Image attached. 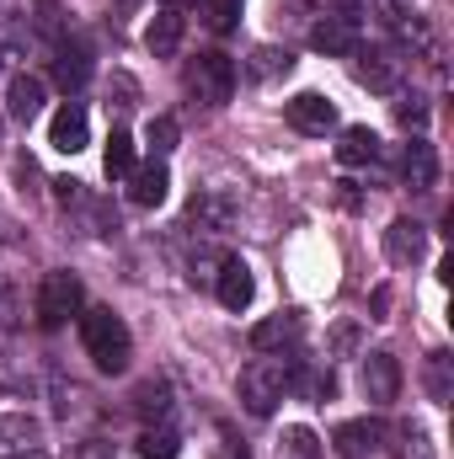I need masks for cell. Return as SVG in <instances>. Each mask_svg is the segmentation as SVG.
Wrapping results in <instances>:
<instances>
[{
	"label": "cell",
	"instance_id": "6da1fadb",
	"mask_svg": "<svg viewBox=\"0 0 454 459\" xmlns=\"http://www.w3.org/2000/svg\"><path fill=\"white\" fill-rule=\"evenodd\" d=\"M81 342H86V358H92L102 374H123L128 358H134V337H128L123 316L108 310V305H86V310H81Z\"/></svg>",
	"mask_w": 454,
	"mask_h": 459
},
{
	"label": "cell",
	"instance_id": "7a4b0ae2",
	"mask_svg": "<svg viewBox=\"0 0 454 459\" xmlns=\"http://www.w3.org/2000/svg\"><path fill=\"white\" fill-rule=\"evenodd\" d=\"M81 310H86V283H81L70 267H54V273H43V283H38V299H32V316H38V326H43V332H59V326H70Z\"/></svg>",
	"mask_w": 454,
	"mask_h": 459
},
{
	"label": "cell",
	"instance_id": "3957f363",
	"mask_svg": "<svg viewBox=\"0 0 454 459\" xmlns=\"http://www.w3.org/2000/svg\"><path fill=\"white\" fill-rule=\"evenodd\" d=\"M235 395H240V406H246L251 417H273L278 401L289 395L284 363H278V358H251V363L240 368V379H235Z\"/></svg>",
	"mask_w": 454,
	"mask_h": 459
},
{
	"label": "cell",
	"instance_id": "277c9868",
	"mask_svg": "<svg viewBox=\"0 0 454 459\" xmlns=\"http://www.w3.org/2000/svg\"><path fill=\"white\" fill-rule=\"evenodd\" d=\"M188 97H198L204 108H225L230 97H235V59L220 54V48H209V54H198L193 65H188Z\"/></svg>",
	"mask_w": 454,
	"mask_h": 459
},
{
	"label": "cell",
	"instance_id": "5b68a950",
	"mask_svg": "<svg viewBox=\"0 0 454 459\" xmlns=\"http://www.w3.org/2000/svg\"><path fill=\"white\" fill-rule=\"evenodd\" d=\"M363 368H358V390L369 406H390L401 395V358L396 352H358Z\"/></svg>",
	"mask_w": 454,
	"mask_h": 459
},
{
	"label": "cell",
	"instance_id": "8992f818",
	"mask_svg": "<svg viewBox=\"0 0 454 459\" xmlns=\"http://www.w3.org/2000/svg\"><path fill=\"white\" fill-rule=\"evenodd\" d=\"M300 342H305V316L300 310H278V316H267V321L251 326V347L262 358H284V352H294Z\"/></svg>",
	"mask_w": 454,
	"mask_h": 459
},
{
	"label": "cell",
	"instance_id": "52a82bcc",
	"mask_svg": "<svg viewBox=\"0 0 454 459\" xmlns=\"http://www.w3.org/2000/svg\"><path fill=\"white\" fill-rule=\"evenodd\" d=\"M235 225V198H230L225 187H204V193H193V204H188V225L182 230H204V235H225Z\"/></svg>",
	"mask_w": 454,
	"mask_h": 459
},
{
	"label": "cell",
	"instance_id": "ba28073f",
	"mask_svg": "<svg viewBox=\"0 0 454 459\" xmlns=\"http://www.w3.org/2000/svg\"><path fill=\"white\" fill-rule=\"evenodd\" d=\"M43 449V422L32 411H0V459H27Z\"/></svg>",
	"mask_w": 454,
	"mask_h": 459
},
{
	"label": "cell",
	"instance_id": "9c48e42d",
	"mask_svg": "<svg viewBox=\"0 0 454 459\" xmlns=\"http://www.w3.org/2000/svg\"><path fill=\"white\" fill-rule=\"evenodd\" d=\"M48 144L59 155H81L92 144V117H86V102H65L59 113L48 117Z\"/></svg>",
	"mask_w": 454,
	"mask_h": 459
},
{
	"label": "cell",
	"instance_id": "30bf717a",
	"mask_svg": "<svg viewBox=\"0 0 454 459\" xmlns=\"http://www.w3.org/2000/svg\"><path fill=\"white\" fill-rule=\"evenodd\" d=\"M284 117H289V128H300V134H332V128H337V102H327L321 91H300V97L284 102Z\"/></svg>",
	"mask_w": 454,
	"mask_h": 459
},
{
	"label": "cell",
	"instance_id": "8fae6325",
	"mask_svg": "<svg viewBox=\"0 0 454 459\" xmlns=\"http://www.w3.org/2000/svg\"><path fill=\"white\" fill-rule=\"evenodd\" d=\"M123 182H128V204H134V209H161L166 193H171V171H166V160H155V155H150L144 166H134Z\"/></svg>",
	"mask_w": 454,
	"mask_h": 459
},
{
	"label": "cell",
	"instance_id": "7c38bea8",
	"mask_svg": "<svg viewBox=\"0 0 454 459\" xmlns=\"http://www.w3.org/2000/svg\"><path fill=\"white\" fill-rule=\"evenodd\" d=\"M353 54H358V65H353L358 86H369V91H380V97H390V91L401 86V59H396V54H385V48H353Z\"/></svg>",
	"mask_w": 454,
	"mask_h": 459
},
{
	"label": "cell",
	"instance_id": "4fadbf2b",
	"mask_svg": "<svg viewBox=\"0 0 454 459\" xmlns=\"http://www.w3.org/2000/svg\"><path fill=\"white\" fill-rule=\"evenodd\" d=\"M284 385L294 390V395H305V401H332L337 395V379H332V368H316L310 358H284Z\"/></svg>",
	"mask_w": 454,
	"mask_h": 459
},
{
	"label": "cell",
	"instance_id": "5bb4252c",
	"mask_svg": "<svg viewBox=\"0 0 454 459\" xmlns=\"http://www.w3.org/2000/svg\"><path fill=\"white\" fill-rule=\"evenodd\" d=\"M401 177H406L412 193H433L439 187V150L423 134H412V144L401 150Z\"/></svg>",
	"mask_w": 454,
	"mask_h": 459
},
{
	"label": "cell",
	"instance_id": "9a60e30c",
	"mask_svg": "<svg viewBox=\"0 0 454 459\" xmlns=\"http://www.w3.org/2000/svg\"><path fill=\"white\" fill-rule=\"evenodd\" d=\"M214 294H220V305H225V310H235V316L251 305L257 278H251V267H246L240 256H225V262H220V273H214Z\"/></svg>",
	"mask_w": 454,
	"mask_h": 459
},
{
	"label": "cell",
	"instance_id": "2e32d148",
	"mask_svg": "<svg viewBox=\"0 0 454 459\" xmlns=\"http://www.w3.org/2000/svg\"><path fill=\"white\" fill-rule=\"evenodd\" d=\"M182 32H188L182 5H161V11L150 16V27H144V48H150L155 59H171V54L182 48Z\"/></svg>",
	"mask_w": 454,
	"mask_h": 459
},
{
	"label": "cell",
	"instance_id": "e0dca14e",
	"mask_svg": "<svg viewBox=\"0 0 454 459\" xmlns=\"http://www.w3.org/2000/svg\"><path fill=\"white\" fill-rule=\"evenodd\" d=\"M385 256L396 267H417L428 256V230L417 225V220H390V230H385Z\"/></svg>",
	"mask_w": 454,
	"mask_h": 459
},
{
	"label": "cell",
	"instance_id": "ac0fdd59",
	"mask_svg": "<svg viewBox=\"0 0 454 459\" xmlns=\"http://www.w3.org/2000/svg\"><path fill=\"white\" fill-rule=\"evenodd\" d=\"M380 444H385V428H380V422H369V417L342 422L337 433H332V449H337L342 459H374V455H380Z\"/></svg>",
	"mask_w": 454,
	"mask_h": 459
},
{
	"label": "cell",
	"instance_id": "d6986e66",
	"mask_svg": "<svg viewBox=\"0 0 454 459\" xmlns=\"http://www.w3.org/2000/svg\"><path fill=\"white\" fill-rule=\"evenodd\" d=\"M310 43H316L321 54H353V48H358V16H353V11L321 16V22L310 27Z\"/></svg>",
	"mask_w": 454,
	"mask_h": 459
},
{
	"label": "cell",
	"instance_id": "ffe728a7",
	"mask_svg": "<svg viewBox=\"0 0 454 459\" xmlns=\"http://www.w3.org/2000/svg\"><path fill=\"white\" fill-rule=\"evenodd\" d=\"M54 81H59V86H65L70 97H75V91H81V86L92 81V48H86L81 38H75V43H59V48H54Z\"/></svg>",
	"mask_w": 454,
	"mask_h": 459
},
{
	"label": "cell",
	"instance_id": "44dd1931",
	"mask_svg": "<svg viewBox=\"0 0 454 459\" xmlns=\"http://www.w3.org/2000/svg\"><path fill=\"white\" fill-rule=\"evenodd\" d=\"M43 97H48V86H43L38 75H11V86H5V113L16 117V123H32V117L43 113Z\"/></svg>",
	"mask_w": 454,
	"mask_h": 459
},
{
	"label": "cell",
	"instance_id": "7402d4cb",
	"mask_svg": "<svg viewBox=\"0 0 454 459\" xmlns=\"http://www.w3.org/2000/svg\"><path fill=\"white\" fill-rule=\"evenodd\" d=\"M337 160H342V166H374V160H380V134H374V128H363V123L342 128Z\"/></svg>",
	"mask_w": 454,
	"mask_h": 459
},
{
	"label": "cell",
	"instance_id": "603a6c76",
	"mask_svg": "<svg viewBox=\"0 0 454 459\" xmlns=\"http://www.w3.org/2000/svg\"><path fill=\"white\" fill-rule=\"evenodd\" d=\"M423 385H428V401H433V406H450L454 401V358L444 352V347L428 352V363H423Z\"/></svg>",
	"mask_w": 454,
	"mask_h": 459
},
{
	"label": "cell",
	"instance_id": "cb8c5ba5",
	"mask_svg": "<svg viewBox=\"0 0 454 459\" xmlns=\"http://www.w3.org/2000/svg\"><path fill=\"white\" fill-rule=\"evenodd\" d=\"M134 455L139 459H177L182 455V438L171 422H144V433L134 438Z\"/></svg>",
	"mask_w": 454,
	"mask_h": 459
},
{
	"label": "cell",
	"instance_id": "d4e9b609",
	"mask_svg": "<svg viewBox=\"0 0 454 459\" xmlns=\"http://www.w3.org/2000/svg\"><path fill=\"white\" fill-rule=\"evenodd\" d=\"M134 411H139L144 422H166V417H171V385H166V379L134 385Z\"/></svg>",
	"mask_w": 454,
	"mask_h": 459
},
{
	"label": "cell",
	"instance_id": "484cf974",
	"mask_svg": "<svg viewBox=\"0 0 454 459\" xmlns=\"http://www.w3.org/2000/svg\"><path fill=\"white\" fill-rule=\"evenodd\" d=\"M396 444V459H439V449H433V433L423 428V422H396V433H390Z\"/></svg>",
	"mask_w": 454,
	"mask_h": 459
},
{
	"label": "cell",
	"instance_id": "4316f807",
	"mask_svg": "<svg viewBox=\"0 0 454 459\" xmlns=\"http://www.w3.org/2000/svg\"><path fill=\"white\" fill-rule=\"evenodd\" d=\"M289 70H294V54H289V48H278V43L251 48V65H246L251 81H278V75H289Z\"/></svg>",
	"mask_w": 454,
	"mask_h": 459
},
{
	"label": "cell",
	"instance_id": "83f0119b",
	"mask_svg": "<svg viewBox=\"0 0 454 459\" xmlns=\"http://www.w3.org/2000/svg\"><path fill=\"white\" fill-rule=\"evenodd\" d=\"M102 166H108V177H128L139 160H134V139L123 134V128H113V139H108V150H102Z\"/></svg>",
	"mask_w": 454,
	"mask_h": 459
},
{
	"label": "cell",
	"instance_id": "f1b7e54d",
	"mask_svg": "<svg viewBox=\"0 0 454 459\" xmlns=\"http://www.w3.org/2000/svg\"><path fill=\"white\" fill-rule=\"evenodd\" d=\"M144 139H150V155L155 160H166L171 150H177V139H182V128H177V117H150V128H144Z\"/></svg>",
	"mask_w": 454,
	"mask_h": 459
},
{
	"label": "cell",
	"instance_id": "f546056e",
	"mask_svg": "<svg viewBox=\"0 0 454 459\" xmlns=\"http://www.w3.org/2000/svg\"><path fill=\"white\" fill-rule=\"evenodd\" d=\"M278 459H321V438L310 428H289L278 444Z\"/></svg>",
	"mask_w": 454,
	"mask_h": 459
},
{
	"label": "cell",
	"instance_id": "4dcf8cb0",
	"mask_svg": "<svg viewBox=\"0 0 454 459\" xmlns=\"http://www.w3.org/2000/svg\"><path fill=\"white\" fill-rule=\"evenodd\" d=\"M198 16H204L214 32H230L235 16H240V0H198Z\"/></svg>",
	"mask_w": 454,
	"mask_h": 459
},
{
	"label": "cell",
	"instance_id": "1f68e13d",
	"mask_svg": "<svg viewBox=\"0 0 454 459\" xmlns=\"http://www.w3.org/2000/svg\"><path fill=\"white\" fill-rule=\"evenodd\" d=\"M396 117H401V128H428V97H401L396 102Z\"/></svg>",
	"mask_w": 454,
	"mask_h": 459
},
{
	"label": "cell",
	"instance_id": "d6a6232c",
	"mask_svg": "<svg viewBox=\"0 0 454 459\" xmlns=\"http://www.w3.org/2000/svg\"><path fill=\"white\" fill-rule=\"evenodd\" d=\"M358 342H363L358 321H342L337 332H332V358H358Z\"/></svg>",
	"mask_w": 454,
	"mask_h": 459
},
{
	"label": "cell",
	"instance_id": "836d02e7",
	"mask_svg": "<svg viewBox=\"0 0 454 459\" xmlns=\"http://www.w3.org/2000/svg\"><path fill=\"white\" fill-rule=\"evenodd\" d=\"M54 198H59L65 209H81V204H92V198H86V182H75V177H59V182H54Z\"/></svg>",
	"mask_w": 454,
	"mask_h": 459
},
{
	"label": "cell",
	"instance_id": "e575fe53",
	"mask_svg": "<svg viewBox=\"0 0 454 459\" xmlns=\"http://www.w3.org/2000/svg\"><path fill=\"white\" fill-rule=\"evenodd\" d=\"M220 459H251L246 438H235V428H230V422H220Z\"/></svg>",
	"mask_w": 454,
	"mask_h": 459
},
{
	"label": "cell",
	"instance_id": "d590c367",
	"mask_svg": "<svg viewBox=\"0 0 454 459\" xmlns=\"http://www.w3.org/2000/svg\"><path fill=\"white\" fill-rule=\"evenodd\" d=\"M70 459H113V449H108V444H97V438H86V444H75V449H70Z\"/></svg>",
	"mask_w": 454,
	"mask_h": 459
},
{
	"label": "cell",
	"instance_id": "8d00e7d4",
	"mask_svg": "<svg viewBox=\"0 0 454 459\" xmlns=\"http://www.w3.org/2000/svg\"><path fill=\"white\" fill-rule=\"evenodd\" d=\"M385 310H390V289H374V299H369V321H385Z\"/></svg>",
	"mask_w": 454,
	"mask_h": 459
},
{
	"label": "cell",
	"instance_id": "74e56055",
	"mask_svg": "<svg viewBox=\"0 0 454 459\" xmlns=\"http://www.w3.org/2000/svg\"><path fill=\"white\" fill-rule=\"evenodd\" d=\"M27 459H32V455H27Z\"/></svg>",
	"mask_w": 454,
	"mask_h": 459
}]
</instances>
